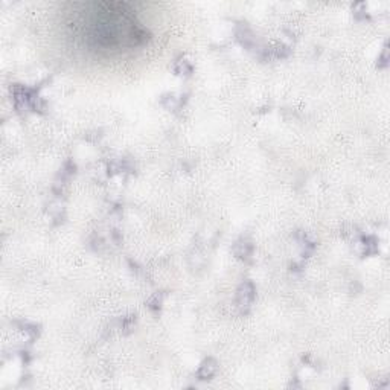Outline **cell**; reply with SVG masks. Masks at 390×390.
<instances>
[{
  "label": "cell",
  "instance_id": "3957f363",
  "mask_svg": "<svg viewBox=\"0 0 390 390\" xmlns=\"http://www.w3.org/2000/svg\"><path fill=\"white\" fill-rule=\"evenodd\" d=\"M175 72L178 73V75H189L191 72H192V66L186 61V60H180L178 63H177V66H175Z\"/></svg>",
  "mask_w": 390,
  "mask_h": 390
},
{
  "label": "cell",
  "instance_id": "6da1fadb",
  "mask_svg": "<svg viewBox=\"0 0 390 390\" xmlns=\"http://www.w3.org/2000/svg\"><path fill=\"white\" fill-rule=\"evenodd\" d=\"M255 299V285L252 282H244L238 288V294H236V302L238 306L244 308V306H250V303Z\"/></svg>",
  "mask_w": 390,
  "mask_h": 390
},
{
  "label": "cell",
  "instance_id": "7a4b0ae2",
  "mask_svg": "<svg viewBox=\"0 0 390 390\" xmlns=\"http://www.w3.org/2000/svg\"><path fill=\"white\" fill-rule=\"evenodd\" d=\"M217 372V361L212 358H207L198 369V378L200 380H211Z\"/></svg>",
  "mask_w": 390,
  "mask_h": 390
}]
</instances>
